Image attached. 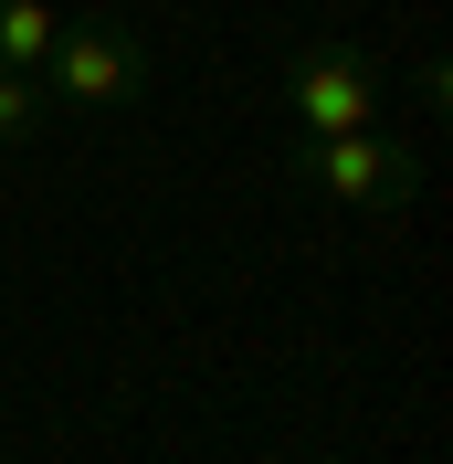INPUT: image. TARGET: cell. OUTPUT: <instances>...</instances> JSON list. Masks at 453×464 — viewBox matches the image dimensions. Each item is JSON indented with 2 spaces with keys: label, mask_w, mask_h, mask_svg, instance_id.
I'll list each match as a JSON object with an SVG mask.
<instances>
[{
  "label": "cell",
  "mask_w": 453,
  "mask_h": 464,
  "mask_svg": "<svg viewBox=\"0 0 453 464\" xmlns=\"http://www.w3.org/2000/svg\"><path fill=\"white\" fill-rule=\"evenodd\" d=\"M43 127V74H0V148Z\"/></svg>",
  "instance_id": "obj_5"
},
{
  "label": "cell",
  "mask_w": 453,
  "mask_h": 464,
  "mask_svg": "<svg viewBox=\"0 0 453 464\" xmlns=\"http://www.w3.org/2000/svg\"><path fill=\"white\" fill-rule=\"evenodd\" d=\"M295 169L327 190V201H359V211H380V201H411V148L390 138V127H348V138H295Z\"/></svg>",
  "instance_id": "obj_3"
},
{
  "label": "cell",
  "mask_w": 453,
  "mask_h": 464,
  "mask_svg": "<svg viewBox=\"0 0 453 464\" xmlns=\"http://www.w3.org/2000/svg\"><path fill=\"white\" fill-rule=\"evenodd\" d=\"M284 106H295V138H348V127H380L390 74L359 43H306V53L284 63Z\"/></svg>",
  "instance_id": "obj_1"
},
{
  "label": "cell",
  "mask_w": 453,
  "mask_h": 464,
  "mask_svg": "<svg viewBox=\"0 0 453 464\" xmlns=\"http://www.w3.org/2000/svg\"><path fill=\"white\" fill-rule=\"evenodd\" d=\"M53 0H0V74H43L53 63Z\"/></svg>",
  "instance_id": "obj_4"
},
{
  "label": "cell",
  "mask_w": 453,
  "mask_h": 464,
  "mask_svg": "<svg viewBox=\"0 0 453 464\" xmlns=\"http://www.w3.org/2000/svg\"><path fill=\"white\" fill-rule=\"evenodd\" d=\"M148 85V43L127 22H63L43 63V106H116Z\"/></svg>",
  "instance_id": "obj_2"
}]
</instances>
